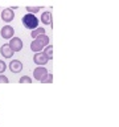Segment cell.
<instances>
[{"label": "cell", "instance_id": "1", "mask_svg": "<svg viewBox=\"0 0 119 127\" xmlns=\"http://www.w3.org/2000/svg\"><path fill=\"white\" fill-rule=\"evenodd\" d=\"M46 45H49V37L46 34H41L38 37L33 38V41L30 42V50L34 52V53H38V52L44 50V48Z\"/></svg>", "mask_w": 119, "mask_h": 127}, {"label": "cell", "instance_id": "2", "mask_svg": "<svg viewBox=\"0 0 119 127\" xmlns=\"http://www.w3.org/2000/svg\"><path fill=\"white\" fill-rule=\"evenodd\" d=\"M21 23L27 29H30V31H33L38 27V19L33 13H27L25 16H23Z\"/></svg>", "mask_w": 119, "mask_h": 127}, {"label": "cell", "instance_id": "3", "mask_svg": "<svg viewBox=\"0 0 119 127\" xmlns=\"http://www.w3.org/2000/svg\"><path fill=\"white\" fill-rule=\"evenodd\" d=\"M48 69L45 66H37L36 69L33 70V78L36 79V81H38V82H44L45 81V78H46V75H48Z\"/></svg>", "mask_w": 119, "mask_h": 127}, {"label": "cell", "instance_id": "4", "mask_svg": "<svg viewBox=\"0 0 119 127\" xmlns=\"http://www.w3.org/2000/svg\"><path fill=\"white\" fill-rule=\"evenodd\" d=\"M0 34H1L3 38L11 40L12 37H15V29H13V27H11L9 24L4 25V27L1 28V31H0Z\"/></svg>", "mask_w": 119, "mask_h": 127}, {"label": "cell", "instance_id": "5", "mask_svg": "<svg viewBox=\"0 0 119 127\" xmlns=\"http://www.w3.org/2000/svg\"><path fill=\"white\" fill-rule=\"evenodd\" d=\"M8 45H9V48L16 53V52H20L23 49V40L20 37H12L9 40V44H8Z\"/></svg>", "mask_w": 119, "mask_h": 127}, {"label": "cell", "instance_id": "6", "mask_svg": "<svg viewBox=\"0 0 119 127\" xmlns=\"http://www.w3.org/2000/svg\"><path fill=\"white\" fill-rule=\"evenodd\" d=\"M48 61H49V60L46 58V56L42 52L34 53V56H33V62H34L37 66H45L46 64H48Z\"/></svg>", "mask_w": 119, "mask_h": 127}, {"label": "cell", "instance_id": "7", "mask_svg": "<svg viewBox=\"0 0 119 127\" xmlns=\"http://www.w3.org/2000/svg\"><path fill=\"white\" fill-rule=\"evenodd\" d=\"M13 19H15V12H13V9H11V8H5L4 11H1V20H3L4 23L9 24Z\"/></svg>", "mask_w": 119, "mask_h": 127}, {"label": "cell", "instance_id": "8", "mask_svg": "<svg viewBox=\"0 0 119 127\" xmlns=\"http://www.w3.org/2000/svg\"><path fill=\"white\" fill-rule=\"evenodd\" d=\"M9 70L15 74L20 73V71L23 70V62L20 61V60H12L9 62Z\"/></svg>", "mask_w": 119, "mask_h": 127}, {"label": "cell", "instance_id": "9", "mask_svg": "<svg viewBox=\"0 0 119 127\" xmlns=\"http://www.w3.org/2000/svg\"><path fill=\"white\" fill-rule=\"evenodd\" d=\"M0 53H1V56L4 58H12L15 54V52L11 49L8 44H4V45H1V48H0Z\"/></svg>", "mask_w": 119, "mask_h": 127}, {"label": "cell", "instance_id": "10", "mask_svg": "<svg viewBox=\"0 0 119 127\" xmlns=\"http://www.w3.org/2000/svg\"><path fill=\"white\" fill-rule=\"evenodd\" d=\"M52 12L50 11H45L41 13V23L45 25H52Z\"/></svg>", "mask_w": 119, "mask_h": 127}, {"label": "cell", "instance_id": "11", "mask_svg": "<svg viewBox=\"0 0 119 127\" xmlns=\"http://www.w3.org/2000/svg\"><path fill=\"white\" fill-rule=\"evenodd\" d=\"M41 34H45V29L41 27H37L36 29H33L30 32V36H32V38H36V37H38V36H41Z\"/></svg>", "mask_w": 119, "mask_h": 127}, {"label": "cell", "instance_id": "12", "mask_svg": "<svg viewBox=\"0 0 119 127\" xmlns=\"http://www.w3.org/2000/svg\"><path fill=\"white\" fill-rule=\"evenodd\" d=\"M42 53L46 56L48 60H52V58H53V46H52V45H46L45 48H44Z\"/></svg>", "mask_w": 119, "mask_h": 127}, {"label": "cell", "instance_id": "13", "mask_svg": "<svg viewBox=\"0 0 119 127\" xmlns=\"http://www.w3.org/2000/svg\"><path fill=\"white\" fill-rule=\"evenodd\" d=\"M25 11H28V13H37V12L41 11V7H25Z\"/></svg>", "mask_w": 119, "mask_h": 127}, {"label": "cell", "instance_id": "14", "mask_svg": "<svg viewBox=\"0 0 119 127\" xmlns=\"http://www.w3.org/2000/svg\"><path fill=\"white\" fill-rule=\"evenodd\" d=\"M20 83H32V78L29 77V75H23V77H20Z\"/></svg>", "mask_w": 119, "mask_h": 127}, {"label": "cell", "instance_id": "15", "mask_svg": "<svg viewBox=\"0 0 119 127\" xmlns=\"http://www.w3.org/2000/svg\"><path fill=\"white\" fill-rule=\"evenodd\" d=\"M5 70H7V64L3 60H0V74H3Z\"/></svg>", "mask_w": 119, "mask_h": 127}, {"label": "cell", "instance_id": "16", "mask_svg": "<svg viewBox=\"0 0 119 127\" xmlns=\"http://www.w3.org/2000/svg\"><path fill=\"white\" fill-rule=\"evenodd\" d=\"M0 83H9V78L5 74H0Z\"/></svg>", "mask_w": 119, "mask_h": 127}, {"label": "cell", "instance_id": "17", "mask_svg": "<svg viewBox=\"0 0 119 127\" xmlns=\"http://www.w3.org/2000/svg\"><path fill=\"white\" fill-rule=\"evenodd\" d=\"M53 82V74H49L48 73L46 75V78H45V81H44V83H52Z\"/></svg>", "mask_w": 119, "mask_h": 127}]
</instances>
